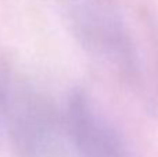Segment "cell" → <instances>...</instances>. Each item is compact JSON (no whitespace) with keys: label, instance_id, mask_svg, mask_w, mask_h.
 Listing matches in <instances>:
<instances>
[{"label":"cell","instance_id":"cell-1","mask_svg":"<svg viewBox=\"0 0 158 157\" xmlns=\"http://www.w3.org/2000/svg\"><path fill=\"white\" fill-rule=\"evenodd\" d=\"M77 42L93 57L135 81L140 72L136 42L114 0H57Z\"/></svg>","mask_w":158,"mask_h":157},{"label":"cell","instance_id":"cell-2","mask_svg":"<svg viewBox=\"0 0 158 157\" xmlns=\"http://www.w3.org/2000/svg\"><path fill=\"white\" fill-rule=\"evenodd\" d=\"M2 139L17 157H60L65 141L63 111L33 83L11 75Z\"/></svg>","mask_w":158,"mask_h":157},{"label":"cell","instance_id":"cell-3","mask_svg":"<svg viewBox=\"0 0 158 157\" xmlns=\"http://www.w3.org/2000/svg\"><path fill=\"white\" fill-rule=\"evenodd\" d=\"M61 111L65 141L77 157H133L123 135L85 89H72Z\"/></svg>","mask_w":158,"mask_h":157},{"label":"cell","instance_id":"cell-4","mask_svg":"<svg viewBox=\"0 0 158 157\" xmlns=\"http://www.w3.org/2000/svg\"><path fill=\"white\" fill-rule=\"evenodd\" d=\"M11 72H8L4 67L0 64V139L3 136V128H4L6 111H7L8 96H10V85H11Z\"/></svg>","mask_w":158,"mask_h":157},{"label":"cell","instance_id":"cell-5","mask_svg":"<svg viewBox=\"0 0 158 157\" xmlns=\"http://www.w3.org/2000/svg\"><path fill=\"white\" fill-rule=\"evenodd\" d=\"M54 2H57V0H54Z\"/></svg>","mask_w":158,"mask_h":157}]
</instances>
